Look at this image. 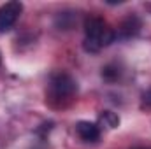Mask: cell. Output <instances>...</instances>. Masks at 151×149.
<instances>
[{"label":"cell","mask_w":151,"mask_h":149,"mask_svg":"<svg viewBox=\"0 0 151 149\" xmlns=\"http://www.w3.org/2000/svg\"><path fill=\"white\" fill-rule=\"evenodd\" d=\"M114 37L113 28H109L102 18L90 16L84 21V49L88 53H99L100 49L107 47Z\"/></svg>","instance_id":"6da1fadb"},{"label":"cell","mask_w":151,"mask_h":149,"mask_svg":"<svg viewBox=\"0 0 151 149\" xmlns=\"http://www.w3.org/2000/svg\"><path fill=\"white\" fill-rule=\"evenodd\" d=\"M76 91H77V84L74 77L65 72H58L51 77L47 84V100L56 107H63L74 98Z\"/></svg>","instance_id":"7a4b0ae2"},{"label":"cell","mask_w":151,"mask_h":149,"mask_svg":"<svg viewBox=\"0 0 151 149\" xmlns=\"http://www.w3.org/2000/svg\"><path fill=\"white\" fill-rule=\"evenodd\" d=\"M21 11H23L21 2H7L5 5L0 7V34H5L14 27Z\"/></svg>","instance_id":"3957f363"},{"label":"cell","mask_w":151,"mask_h":149,"mask_svg":"<svg viewBox=\"0 0 151 149\" xmlns=\"http://www.w3.org/2000/svg\"><path fill=\"white\" fill-rule=\"evenodd\" d=\"M76 132L77 135L84 140V142H95L99 137H100V130L95 123H90V121H79L76 125Z\"/></svg>","instance_id":"277c9868"},{"label":"cell","mask_w":151,"mask_h":149,"mask_svg":"<svg viewBox=\"0 0 151 149\" xmlns=\"http://www.w3.org/2000/svg\"><path fill=\"white\" fill-rule=\"evenodd\" d=\"M139 28H141L139 18H137V16H128V18L123 19L121 25L118 27V34H119V37H123V39H130L139 32Z\"/></svg>","instance_id":"5b68a950"},{"label":"cell","mask_w":151,"mask_h":149,"mask_svg":"<svg viewBox=\"0 0 151 149\" xmlns=\"http://www.w3.org/2000/svg\"><path fill=\"white\" fill-rule=\"evenodd\" d=\"M100 121L107 126V128H116L118 125H119V117L111 111H104L100 114Z\"/></svg>","instance_id":"8992f818"},{"label":"cell","mask_w":151,"mask_h":149,"mask_svg":"<svg viewBox=\"0 0 151 149\" xmlns=\"http://www.w3.org/2000/svg\"><path fill=\"white\" fill-rule=\"evenodd\" d=\"M142 102H144L146 107H151V90H148V91L142 95Z\"/></svg>","instance_id":"52a82bcc"}]
</instances>
